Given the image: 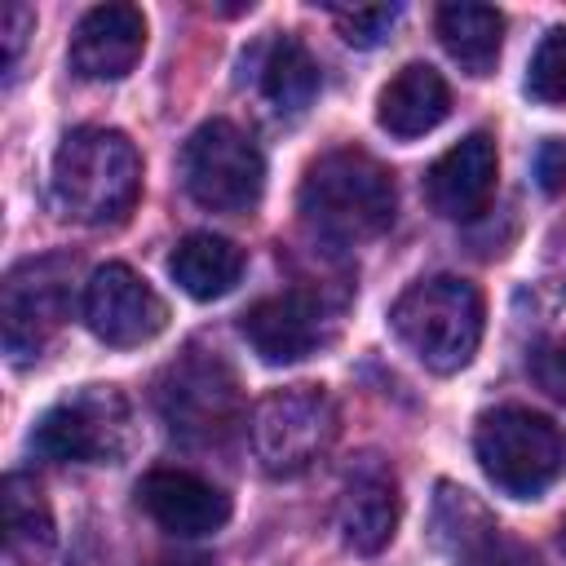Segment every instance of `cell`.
<instances>
[{
    "mask_svg": "<svg viewBox=\"0 0 566 566\" xmlns=\"http://www.w3.org/2000/svg\"><path fill=\"white\" fill-rule=\"evenodd\" d=\"M389 327L416 363H424L438 376H451L469 367L482 345V327H486L482 292L455 274L420 279L394 301Z\"/></svg>",
    "mask_w": 566,
    "mask_h": 566,
    "instance_id": "cell-3",
    "label": "cell"
},
{
    "mask_svg": "<svg viewBox=\"0 0 566 566\" xmlns=\"http://www.w3.org/2000/svg\"><path fill=\"white\" fill-rule=\"evenodd\" d=\"M535 172H539V186H544L548 195H557V190L566 186V142H562V137H548V142L539 146Z\"/></svg>",
    "mask_w": 566,
    "mask_h": 566,
    "instance_id": "cell-26",
    "label": "cell"
},
{
    "mask_svg": "<svg viewBox=\"0 0 566 566\" xmlns=\"http://www.w3.org/2000/svg\"><path fill=\"white\" fill-rule=\"evenodd\" d=\"M562 553H566V522H562Z\"/></svg>",
    "mask_w": 566,
    "mask_h": 566,
    "instance_id": "cell-29",
    "label": "cell"
},
{
    "mask_svg": "<svg viewBox=\"0 0 566 566\" xmlns=\"http://www.w3.org/2000/svg\"><path fill=\"white\" fill-rule=\"evenodd\" d=\"M31 31H35V13H31L27 4H4V13H0V44H4V71H9V75H13V66H18L22 44H27Z\"/></svg>",
    "mask_w": 566,
    "mask_h": 566,
    "instance_id": "cell-25",
    "label": "cell"
},
{
    "mask_svg": "<svg viewBox=\"0 0 566 566\" xmlns=\"http://www.w3.org/2000/svg\"><path fill=\"white\" fill-rule=\"evenodd\" d=\"M256 84L265 93V102L279 111V115H301L314 93H318V62L310 57V49L296 40V35H274L265 49H261V62H256Z\"/></svg>",
    "mask_w": 566,
    "mask_h": 566,
    "instance_id": "cell-19",
    "label": "cell"
},
{
    "mask_svg": "<svg viewBox=\"0 0 566 566\" xmlns=\"http://www.w3.org/2000/svg\"><path fill=\"white\" fill-rule=\"evenodd\" d=\"M526 93L544 106H566V27H553L526 71Z\"/></svg>",
    "mask_w": 566,
    "mask_h": 566,
    "instance_id": "cell-22",
    "label": "cell"
},
{
    "mask_svg": "<svg viewBox=\"0 0 566 566\" xmlns=\"http://www.w3.org/2000/svg\"><path fill=\"white\" fill-rule=\"evenodd\" d=\"M137 504L159 531L181 539L212 535L230 522V495L190 469H150L137 482Z\"/></svg>",
    "mask_w": 566,
    "mask_h": 566,
    "instance_id": "cell-13",
    "label": "cell"
},
{
    "mask_svg": "<svg viewBox=\"0 0 566 566\" xmlns=\"http://www.w3.org/2000/svg\"><path fill=\"white\" fill-rule=\"evenodd\" d=\"M455 566H544V562H539V553L531 544H522V539H513V535L491 526L486 535H478L469 548L455 553Z\"/></svg>",
    "mask_w": 566,
    "mask_h": 566,
    "instance_id": "cell-24",
    "label": "cell"
},
{
    "mask_svg": "<svg viewBox=\"0 0 566 566\" xmlns=\"http://www.w3.org/2000/svg\"><path fill=\"white\" fill-rule=\"evenodd\" d=\"M164 424L190 447H221L243 424V389L234 367L203 345L181 349L155 380Z\"/></svg>",
    "mask_w": 566,
    "mask_h": 566,
    "instance_id": "cell-4",
    "label": "cell"
},
{
    "mask_svg": "<svg viewBox=\"0 0 566 566\" xmlns=\"http://www.w3.org/2000/svg\"><path fill=\"white\" fill-rule=\"evenodd\" d=\"M296 212L314 239L354 248L394 226L398 186H394V172L367 150H354V146L327 150L305 168L296 190Z\"/></svg>",
    "mask_w": 566,
    "mask_h": 566,
    "instance_id": "cell-1",
    "label": "cell"
},
{
    "mask_svg": "<svg viewBox=\"0 0 566 566\" xmlns=\"http://www.w3.org/2000/svg\"><path fill=\"white\" fill-rule=\"evenodd\" d=\"M168 270L177 279V287L195 301H217L226 296L239 274H243V248L226 234H208V230H195L186 234L172 256H168Z\"/></svg>",
    "mask_w": 566,
    "mask_h": 566,
    "instance_id": "cell-17",
    "label": "cell"
},
{
    "mask_svg": "<svg viewBox=\"0 0 566 566\" xmlns=\"http://www.w3.org/2000/svg\"><path fill=\"white\" fill-rule=\"evenodd\" d=\"M438 40L451 53V62H460V71L469 75H491L500 44H504V13L491 4H442L438 18Z\"/></svg>",
    "mask_w": 566,
    "mask_h": 566,
    "instance_id": "cell-18",
    "label": "cell"
},
{
    "mask_svg": "<svg viewBox=\"0 0 566 566\" xmlns=\"http://www.w3.org/2000/svg\"><path fill=\"white\" fill-rule=\"evenodd\" d=\"M495 177H500L495 137L469 133L464 142H455L447 155L433 159V168L424 172V199L447 221H473L478 212H486L495 195Z\"/></svg>",
    "mask_w": 566,
    "mask_h": 566,
    "instance_id": "cell-14",
    "label": "cell"
},
{
    "mask_svg": "<svg viewBox=\"0 0 566 566\" xmlns=\"http://www.w3.org/2000/svg\"><path fill=\"white\" fill-rule=\"evenodd\" d=\"M332 18H336V31L345 44L376 49L402 18V4H354V9H332Z\"/></svg>",
    "mask_w": 566,
    "mask_h": 566,
    "instance_id": "cell-23",
    "label": "cell"
},
{
    "mask_svg": "<svg viewBox=\"0 0 566 566\" xmlns=\"http://www.w3.org/2000/svg\"><path fill=\"white\" fill-rule=\"evenodd\" d=\"M239 327H243L248 345L261 354V363L283 367V363H301V358H310L318 345L332 340L336 310L327 305L323 292L287 287V292L261 296V301L243 314Z\"/></svg>",
    "mask_w": 566,
    "mask_h": 566,
    "instance_id": "cell-11",
    "label": "cell"
},
{
    "mask_svg": "<svg viewBox=\"0 0 566 566\" xmlns=\"http://www.w3.org/2000/svg\"><path fill=\"white\" fill-rule=\"evenodd\" d=\"M491 526H495L491 513H486L464 486H451V482L438 486V500H433V539H438V548L460 553V548H469L478 535H486Z\"/></svg>",
    "mask_w": 566,
    "mask_h": 566,
    "instance_id": "cell-21",
    "label": "cell"
},
{
    "mask_svg": "<svg viewBox=\"0 0 566 566\" xmlns=\"http://www.w3.org/2000/svg\"><path fill=\"white\" fill-rule=\"evenodd\" d=\"M146 53V18L137 4H97L71 35V71L80 80H124Z\"/></svg>",
    "mask_w": 566,
    "mask_h": 566,
    "instance_id": "cell-15",
    "label": "cell"
},
{
    "mask_svg": "<svg viewBox=\"0 0 566 566\" xmlns=\"http://www.w3.org/2000/svg\"><path fill=\"white\" fill-rule=\"evenodd\" d=\"M451 111V88L429 62H407L376 97V124L394 137H424Z\"/></svg>",
    "mask_w": 566,
    "mask_h": 566,
    "instance_id": "cell-16",
    "label": "cell"
},
{
    "mask_svg": "<svg viewBox=\"0 0 566 566\" xmlns=\"http://www.w3.org/2000/svg\"><path fill=\"white\" fill-rule=\"evenodd\" d=\"M473 455L482 473L513 500L544 495L566 469V438L562 429L531 411V407H491L478 416Z\"/></svg>",
    "mask_w": 566,
    "mask_h": 566,
    "instance_id": "cell-5",
    "label": "cell"
},
{
    "mask_svg": "<svg viewBox=\"0 0 566 566\" xmlns=\"http://www.w3.org/2000/svg\"><path fill=\"white\" fill-rule=\"evenodd\" d=\"M248 438L270 478H296L336 442V402L323 385L274 389L252 407Z\"/></svg>",
    "mask_w": 566,
    "mask_h": 566,
    "instance_id": "cell-6",
    "label": "cell"
},
{
    "mask_svg": "<svg viewBox=\"0 0 566 566\" xmlns=\"http://www.w3.org/2000/svg\"><path fill=\"white\" fill-rule=\"evenodd\" d=\"M142 195V155L119 128H71L53 155V199L80 226H119Z\"/></svg>",
    "mask_w": 566,
    "mask_h": 566,
    "instance_id": "cell-2",
    "label": "cell"
},
{
    "mask_svg": "<svg viewBox=\"0 0 566 566\" xmlns=\"http://www.w3.org/2000/svg\"><path fill=\"white\" fill-rule=\"evenodd\" d=\"M133 438V407L115 385H84L53 402L35 429L31 451L57 464H115Z\"/></svg>",
    "mask_w": 566,
    "mask_h": 566,
    "instance_id": "cell-7",
    "label": "cell"
},
{
    "mask_svg": "<svg viewBox=\"0 0 566 566\" xmlns=\"http://www.w3.org/2000/svg\"><path fill=\"white\" fill-rule=\"evenodd\" d=\"M181 181L199 208L239 217L261 203L265 159L243 128L230 119H208L181 146Z\"/></svg>",
    "mask_w": 566,
    "mask_h": 566,
    "instance_id": "cell-8",
    "label": "cell"
},
{
    "mask_svg": "<svg viewBox=\"0 0 566 566\" xmlns=\"http://www.w3.org/2000/svg\"><path fill=\"white\" fill-rule=\"evenodd\" d=\"M84 323L102 345L133 349L168 327V305L137 270L111 261L93 270V279L84 283Z\"/></svg>",
    "mask_w": 566,
    "mask_h": 566,
    "instance_id": "cell-10",
    "label": "cell"
},
{
    "mask_svg": "<svg viewBox=\"0 0 566 566\" xmlns=\"http://www.w3.org/2000/svg\"><path fill=\"white\" fill-rule=\"evenodd\" d=\"M71 283H75V256L49 252L18 261L0 283V340L13 363L40 358V349L57 336V327L71 318Z\"/></svg>",
    "mask_w": 566,
    "mask_h": 566,
    "instance_id": "cell-9",
    "label": "cell"
},
{
    "mask_svg": "<svg viewBox=\"0 0 566 566\" xmlns=\"http://www.w3.org/2000/svg\"><path fill=\"white\" fill-rule=\"evenodd\" d=\"M150 566H217L208 553H168V557H155Z\"/></svg>",
    "mask_w": 566,
    "mask_h": 566,
    "instance_id": "cell-28",
    "label": "cell"
},
{
    "mask_svg": "<svg viewBox=\"0 0 566 566\" xmlns=\"http://www.w3.org/2000/svg\"><path fill=\"white\" fill-rule=\"evenodd\" d=\"M535 376H539V385H544L557 402H566V340L548 345V349L535 358Z\"/></svg>",
    "mask_w": 566,
    "mask_h": 566,
    "instance_id": "cell-27",
    "label": "cell"
},
{
    "mask_svg": "<svg viewBox=\"0 0 566 566\" xmlns=\"http://www.w3.org/2000/svg\"><path fill=\"white\" fill-rule=\"evenodd\" d=\"M4 544L18 562H40L53 548V513L35 478L9 473L4 478Z\"/></svg>",
    "mask_w": 566,
    "mask_h": 566,
    "instance_id": "cell-20",
    "label": "cell"
},
{
    "mask_svg": "<svg viewBox=\"0 0 566 566\" xmlns=\"http://www.w3.org/2000/svg\"><path fill=\"white\" fill-rule=\"evenodd\" d=\"M398 513H402V495H398L394 469L380 455L354 460L340 482V500H336V531L345 548L363 557L380 553L398 531Z\"/></svg>",
    "mask_w": 566,
    "mask_h": 566,
    "instance_id": "cell-12",
    "label": "cell"
}]
</instances>
